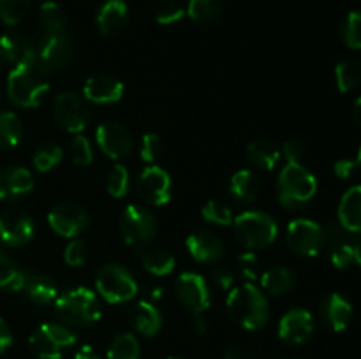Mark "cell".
<instances>
[{"instance_id":"obj_1","label":"cell","mask_w":361,"mask_h":359,"mask_svg":"<svg viewBox=\"0 0 361 359\" xmlns=\"http://www.w3.org/2000/svg\"><path fill=\"white\" fill-rule=\"evenodd\" d=\"M48 90V73L39 60V53L14 63L7 77V94L18 108H37Z\"/></svg>"},{"instance_id":"obj_2","label":"cell","mask_w":361,"mask_h":359,"mask_svg":"<svg viewBox=\"0 0 361 359\" xmlns=\"http://www.w3.org/2000/svg\"><path fill=\"white\" fill-rule=\"evenodd\" d=\"M226 305H228L229 317L243 329L257 331L267 326L270 320L268 299L252 282L231 289Z\"/></svg>"},{"instance_id":"obj_3","label":"cell","mask_w":361,"mask_h":359,"mask_svg":"<svg viewBox=\"0 0 361 359\" xmlns=\"http://www.w3.org/2000/svg\"><path fill=\"white\" fill-rule=\"evenodd\" d=\"M277 192L282 206L288 210H302L316 196V176L302 164L284 165L279 175Z\"/></svg>"},{"instance_id":"obj_4","label":"cell","mask_w":361,"mask_h":359,"mask_svg":"<svg viewBox=\"0 0 361 359\" xmlns=\"http://www.w3.org/2000/svg\"><path fill=\"white\" fill-rule=\"evenodd\" d=\"M56 313L66 326L87 327L101 319V303L90 289L76 287L56 299Z\"/></svg>"},{"instance_id":"obj_5","label":"cell","mask_w":361,"mask_h":359,"mask_svg":"<svg viewBox=\"0 0 361 359\" xmlns=\"http://www.w3.org/2000/svg\"><path fill=\"white\" fill-rule=\"evenodd\" d=\"M236 239L247 250L264 248L277 238V224L263 211H245L233 220Z\"/></svg>"},{"instance_id":"obj_6","label":"cell","mask_w":361,"mask_h":359,"mask_svg":"<svg viewBox=\"0 0 361 359\" xmlns=\"http://www.w3.org/2000/svg\"><path fill=\"white\" fill-rule=\"evenodd\" d=\"M76 344V334L66 324L48 322L39 326L28 340L32 354L39 359H60L63 348Z\"/></svg>"},{"instance_id":"obj_7","label":"cell","mask_w":361,"mask_h":359,"mask_svg":"<svg viewBox=\"0 0 361 359\" xmlns=\"http://www.w3.org/2000/svg\"><path fill=\"white\" fill-rule=\"evenodd\" d=\"M120 231L127 245L141 250L150 245L157 234V220L147 208L129 204L120 217Z\"/></svg>"},{"instance_id":"obj_8","label":"cell","mask_w":361,"mask_h":359,"mask_svg":"<svg viewBox=\"0 0 361 359\" xmlns=\"http://www.w3.org/2000/svg\"><path fill=\"white\" fill-rule=\"evenodd\" d=\"M95 285L108 303H126L137 294V284L130 271L115 263L104 264L99 270Z\"/></svg>"},{"instance_id":"obj_9","label":"cell","mask_w":361,"mask_h":359,"mask_svg":"<svg viewBox=\"0 0 361 359\" xmlns=\"http://www.w3.org/2000/svg\"><path fill=\"white\" fill-rule=\"evenodd\" d=\"M88 106L74 92H62L53 101V118L67 132L78 134L88 123Z\"/></svg>"},{"instance_id":"obj_10","label":"cell","mask_w":361,"mask_h":359,"mask_svg":"<svg viewBox=\"0 0 361 359\" xmlns=\"http://www.w3.org/2000/svg\"><path fill=\"white\" fill-rule=\"evenodd\" d=\"M288 245L303 257H314L324 246V229L309 218H296L288 225Z\"/></svg>"},{"instance_id":"obj_11","label":"cell","mask_w":361,"mask_h":359,"mask_svg":"<svg viewBox=\"0 0 361 359\" xmlns=\"http://www.w3.org/2000/svg\"><path fill=\"white\" fill-rule=\"evenodd\" d=\"M136 189L141 199L154 206H164L171 199V178L159 165H147L140 172Z\"/></svg>"},{"instance_id":"obj_12","label":"cell","mask_w":361,"mask_h":359,"mask_svg":"<svg viewBox=\"0 0 361 359\" xmlns=\"http://www.w3.org/2000/svg\"><path fill=\"white\" fill-rule=\"evenodd\" d=\"M48 224L59 236L74 238L87 229L88 215L80 204L60 203L49 211Z\"/></svg>"},{"instance_id":"obj_13","label":"cell","mask_w":361,"mask_h":359,"mask_svg":"<svg viewBox=\"0 0 361 359\" xmlns=\"http://www.w3.org/2000/svg\"><path fill=\"white\" fill-rule=\"evenodd\" d=\"M175 289L182 305L192 313H203L210 306V291L207 280L201 275L185 271L178 277Z\"/></svg>"},{"instance_id":"obj_14","label":"cell","mask_w":361,"mask_h":359,"mask_svg":"<svg viewBox=\"0 0 361 359\" xmlns=\"http://www.w3.org/2000/svg\"><path fill=\"white\" fill-rule=\"evenodd\" d=\"M34 220L20 210H7L0 215V241L7 246H23L34 238Z\"/></svg>"},{"instance_id":"obj_15","label":"cell","mask_w":361,"mask_h":359,"mask_svg":"<svg viewBox=\"0 0 361 359\" xmlns=\"http://www.w3.org/2000/svg\"><path fill=\"white\" fill-rule=\"evenodd\" d=\"M74 55V46L69 35L63 34L56 35H46L44 42L39 48V60H41L42 67L46 73H56V70L63 69L69 65Z\"/></svg>"},{"instance_id":"obj_16","label":"cell","mask_w":361,"mask_h":359,"mask_svg":"<svg viewBox=\"0 0 361 359\" xmlns=\"http://www.w3.org/2000/svg\"><path fill=\"white\" fill-rule=\"evenodd\" d=\"M314 334V317L309 310H289L279 322V338L289 345H302Z\"/></svg>"},{"instance_id":"obj_17","label":"cell","mask_w":361,"mask_h":359,"mask_svg":"<svg viewBox=\"0 0 361 359\" xmlns=\"http://www.w3.org/2000/svg\"><path fill=\"white\" fill-rule=\"evenodd\" d=\"M99 148L104 151V155L111 158H122L133 151V136L123 125L116 122H106L99 125L95 132Z\"/></svg>"},{"instance_id":"obj_18","label":"cell","mask_w":361,"mask_h":359,"mask_svg":"<svg viewBox=\"0 0 361 359\" xmlns=\"http://www.w3.org/2000/svg\"><path fill=\"white\" fill-rule=\"evenodd\" d=\"M324 229V245H328L330 260L338 270H345L353 263L351 232L345 231L341 222H331Z\"/></svg>"},{"instance_id":"obj_19","label":"cell","mask_w":361,"mask_h":359,"mask_svg":"<svg viewBox=\"0 0 361 359\" xmlns=\"http://www.w3.org/2000/svg\"><path fill=\"white\" fill-rule=\"evenodd\" d=\"M34 189V176L28 169L9 165L0 169V199L18 201L27 197Z\"/></svg>"},{"instance_id":"obj_20","label":"cell","mask_w":361,"mask_h":359,"mask_svg":"<svg viewBox=\"0 0 361 359\" xmlns=\"http://www.w3.org/2000/svg\"><path fill=\"white\" fill-rule=\"evenodd\" d=\"M83 95L87 101L95 104H115L122 99L123 84L116 77L108 74H95L87 80L83 87Z\"/></svg>"},{"instance_id":"obj_21","label":"cell","mask_w":361,"mask_h":359,"mask_svg":"<svg viewBox=\"0 0 361 359\" xmlns=\"http://www.w3.org/2000/svg\"><path fill=\"white\" fill-rule=\"evenodd\" d=\"M187 250L197 263H217L224 253V245L210 231H196L187 238Z\"/></svg>"},{"instance_id":"obj_22","label":"cell","mask_w":361,"mask_h":359,"mask_svg":"<svg viewBox=\"0 0 361 359\" xmlns=\"http://www.w3.org/2000/svg\"><path fill=\"white\" fill-rule=\"evenodd\" d=\"M321 317L331 331H344L353 319V306L344 296L331 292L321 305Z\"/></svg>"},{"instance_id":"obj_23","label":"cell","mask_w":361,"mask_h":359,"mask_svg":"<svg viewBox=\"0 0 361 359\" xmlns=\"http://www.w3.org/2000/svg\"><path fill=\"white\" fill-rule=\"evenodd\" d=\"M129 20V7L123 0H106L97 13V27L102 35H116Z\"/></svg>"},{"instance_id":"obj_24","label":"cell","mask_w":361,"mask_h":359,"mask_svg":"<svg viewBox=\"0 0 361 359\" xmlns=\"http://www.w3.org/2000/svg\"><path fill=\"white\" fill-rule=\"evenodd\" d=\"M130 324L143 336H155L162 327V315L152 301H137L130 310Z\"/></svg>"},{"instance_id":"obj_25","label":"cell","mask_w":361,"mask_h":359,"mask_svg":"<svg viewBox=\"0 0 361 359\" xmlns=\"http://www.w3.org/2000/svg\"><path fill=\"white\" fill-rule=\"evenodd\" d=\"M25 292L35 305H49L59 294V285L49 275L25 271Z\"/></svg>"},{"instance_id":"obj_26","label":"cell","mask_w":361,"mask_h":359,"mask_svg":"<svg viewBox=\"0 0 361 359\" xmlns=\"http://www.w3.org/2000/svg\"><path fill=\"white\" fill-rule=\"evenodd\" d=\"M338 222L351 234L361 232V185L351 187L341 199Z\"/></svg>"},{"instance_id":"obj_27","label":"cell","mask_w":361,"mask_h":359,"mask_svg":"<svg viewBox=\"0 0 361 359\" xmlns=\"http://www.w3.org/2000/svg\"><path fill=\"white\" fill-rule=\"evenodd\" d=\"M261 190V183L257 176L249 169L235 172L229 182V192L238 203H252L257 199Z\"/></svg>"},{"instance_id":"obj_28","label":"cell","mask_w":361,"mask_h":359,"mask_svg":"<svg viewBox=\"0 0 361 359\" xmlns=\"http://www.w3.org/2000/svg\"><path fill=\"white\" fill-rule=\"evenodd\" d=\"M247 158L254 168L261 169V171H271L281 160V151L271 141L257 139L247 148Z\"/></svg>"},{"instance_id":"obj_29","label":"cell","mask_w":361,"mask_h":359,"mask_svg":"<svg viewBox=\"0 0 361 359\" xmlns=\"http://www.w3.org/2000/svg\"><path fill=\"white\" fill-rule=\"evenodd\" d=\"M261 287L271 296L288 294L295 287V275L286 266H274L261 275Z\"/></svg>"},{"instance_id":"obj_30","label":"cell","mask_w":361,"mask_h":359,"mask_svg":"<svg viewBox=\"0 0 361 359\" xmlns=\"http://www.w3.org/2000/svg\"><path fill=\"white\" fill-rule=\"evenodd\" d=\"M25 285V271H21L6 253L0 250V291L20 292Z\"/></svg>"},{"instance_id":"obj_31","label":"cell","mask_w":361,"mask_h":359,"mask_svg":"<svg viewBox=\"0 0 361 359\" xmlns=\"http://www.w3.org/2000/svg\"><path fill=\"white\" fill-rule=\"evenodd\" d=\"M141 263H143L145 270L148 273L155 275V277H164V275H169L175 270V257L168 250H147L141 256Z\"/></svg>"},{"instance_id":"obj_32","label":"cell","mask_w":361,"mask_h":359,"mask_svg":"<svg viewBox=\"0 0 361 359\" xmlns=\"http://www.w3.org/2000/svg\"><path fill=\"white\" fill-rule=\"evenodd\" d=\"M23 136L21 120L14 113L0 111V150H9L20 143Z\"/></svg>"},{"instance_id":"obj_33","label":"cell","mask_w":361,"mask_h":359,"mask_svg":"<svg viewBox=\"0 0 361 359\" xmlns=\"http://www.w3.org/2000/svg\"><path fill=\"white\" fill-rule=\"evenodd\" d=\"M335 81L342 94L355 90L361 81V63L355 58L342 60L335 69Z\"/></svg>"},{"instance_id":"obj_34","label":"cell","mask_w":361,"mask_h":359,"mask_svg":"<svg viewBox=\"0 0 361 359\" xmlns=\"http://www.w3.org/2000/svg\"><path fill=\"white\" fill-rule=\"evenodd\" d=\"M39 16H41L42 28H44L46 35H56L63 34L66 30V14H63L62 7L56 2H44L39 11Z\"/></svg>"},{"instance_id":"obj_35","label":"cell","mask_w":361,"mask_h":359,"mask_svg":"<svg viewBox=\"0 0 361 359\" xmlns=\"http://www.w3.org/2000/svg\"><path fill=\"white\" fill-rule=\"evenodd\" d=\"M222 6L224 0H189L185 13L196 23H208L221 14Z\"/></svg>"},{"instance_id":"obj_36","label":"cell","mask_w":361,"mask_h":359,"mask_svg":"<svg viewBox=\"0 0 361 359\" xmlns=\"http://www.w3.org/2000/svg\"><path fill=\"white\" fill-rule=\"evenodd\" d=\"M106 355L108 359H140V341L130 333L118 334L113 338Z\"/></svg>"},{"instance_id":"obj_37","label":"cell","mask_w":361,"mask_h":359,"mask_svg":"<svg viewBox=\"0 0 361 359\" xmlns=\"http://www.w3.org/2000/svg\"><path fill=\"white\" fill-rule=\"evenodd\" d=\"M62 157L63 151L59 144L44 143L35 150L32 162H34V168L37 169L39 172H48L62 162Z\"/></svg>"},{"instance_id":"obj_38","label":"cell","mask_w":361,"mask_h":359,"mask_svg":"<svg viewBox=\"0 0 361 359\" xmlns=\"http://www.w3.org/2000/svg\"><path fill=\"white\" fill-rule=\"evenodd\" d=\"M342 41L348 48L361 49V13L351 11L341 25Z\"/></svg>"},{"instance_id":"obj_39","label":"cell","mask_w":361,"mask_h":359,"mask_svg":"<svg viewBox=\"0 0 361 359\" xmlns=\"http://www.w3.org/2000/svg\"><path fill=\"white\" fill-rule=\"evenodd\" d=\"M201 215L207 222L214 225H229L233 224V213L229 210V206L222 201L212 199L201 208Z\"/></svg>"},{"instance_id":"obj_40","label":"cell","mask_w":361,"mask_h":359,"mask_svg":"<svg viewBox=\"0 0 361 359\" xmlns=\"http://www.w3.org/2000/svg\"><path fill=\"white\" fill-rule=\"evenodd\" d=\"M30 0H0V20L6 25H18L28 13Z\"/></svg>"},{"instance_id":"obj_41","label":"cell","mask_w":361,"mask_h":359,"mask_svg":"<svg viewBox=\"0 0 361 359\" xmlns=\"http://www.w3.org/2000/svg\"><path fill=\"white\" fill-rule=\"evenodd\" d=\"M106 189L113 197H123L129 189V171L122 164L113 165L111 171L108 172L106 180Z\"/></svg>"},{"instance_id":"obj_42","label":"cell","mask_w":361,"mask_h":359,"mask_svg":"<svg viewBox=\"0 0 361 359\" xmlns=\"http://www.w3.org/2000/svg\"><path fill=\"white\" fill-rule=\"evenodd\" d=\"M69 155L71 160L78 165H90L94 160V151H92L90 141L85 136H74L69 144Z\"/></svg>"},{"instance_id":"obj_43","label":"cell","mask_w":361,"mask_h":359,"mask_svg":"<svg viewBox=\"0 0 361 359\" xmlns=\"http://www.w3.org/2000/svg\"><path fill=\"white\" fill-rule=\"evenodd\" d=\"M183 14H185V11H183V7L178 2L166 0V2L159 4L154 13V18L159 25H173L178 23L183 18Z\"/></svg>"},{"instance_id":"obj_44","label":"cell","mask_w":361,"mask_h":359,"mask_svg":"<svg viewBox=\"0 0 361 359\" xmlns=\"http://www.w3.org/2000/svg\"><path fill=\"white\" fill-rule=\"evenodd\" d=\"M162 139L157 134H145L141 139V158L148 164H154L159 157L162 155Z\"/></svg>"},{"instance_id":"obj_45","label":"cell","mask_w":361,"mask_h":359,"mask_svg":"<svg viewBox=\"0 0 361 359\" xmlns=\"http://www.w3.org/2000/svg\"><path fill=\"white\" fill-rule=\"evenodd\" d=\"M238 270L247 280H256L259 277V270H261V264H259V257L249 250V252H243L242 256L238 257Z\"/></svg>"},{"instance_id":"obj_46","label":"cell","mask_w":361,"mask_h":359,"mask_svg":"<svg viewBox=\"0 0 361 359\" xmlns=\"http://www.w3.org/2000/svg\"><path fill=\"white\" fill-rule=\"evenodd\" d=\"M63 259H66V263L73 267L83 266L85 260H87V245H85L81 239H74V241H71L69 245L66 246Z\"/></svg>"},{"instance_id":"obj_47","label":"cell","mask_w":361,"mask_h":359,"mask_svg":"<svg viewBox=\"0 0 361 359\" xmlns=\"http://www.w3.org/2000/svg\"><path fill=\"white\" fill-rule=\"evenodd\" d=\"M18 62V48L13 34L0 37V69L7 65H14Z\"/></svg>"},{"instance_id":"obj_48","label":"cell","mask_w":361,"mask_h":359,"mask_svg":"<svg viewBox=\"0 0 361 359\" xmlns=\"http://www.w3.org/2000/svg\"><path fill=\"white\" fill-rule=\"evenodd\" d=\"M281 153L284 155L288 164H302L303 157H305V146L300 141L289 139L282 144Z\"/></svg>"},{"instance_id":"obj_49","label":"cell","mask_w":361,"mask_h":359,"mask_svg":"<svg viewBox=\"0 0 361 359\" xmlns=\"http://www.w3.org/2000/svg\"><path fill=\"white\" fill-rule=\"evenodd\" d=\"M212 278L217 284V287L224 289V291H231V285L235 284V277H233L231 270L226 266L215 267L214 273H212Z\"/></svg>"},{"instance_id":"obj_50","label":"cell","mask_w":361,"mask_h":359,"mask_svg":"<svg viewBox=\"0 0 361 359\" xmlns=\"http://www.w3.org/2000/svg\"><path fill=\"white\" fill-rule=\"evenodd\" d=\"M358 169V164H356V158L351 160V158H342V160H337L334 165V171L337 175V178L341 180H348L351 178L353 172Z\"/></svg>"},{"instance_id":"obj_51","label":"cell","mask_w":361,"mask_h":359,"mask_svg":"<svg viewBox=\"0 0 361 359\" xmlns=\"http://www.w3.org/2000/svg\"><path fill=\"white\" fill-rule=\"evenodd\" d=\"M11 345H13V333H11L9 324L0 317V354H4Z\"/></svg>"},{"instance_id":"obj_52","label":"cell","mask_w":361,"mask_h":359,"mask_svg":"<svg viewBox=\"0 0 361 359\" xmlns=\"http://www.w3.org/2000/svg\"><path fill=\"white\" fill-rule=\"evenodd\" d=\"M74 359H101V355H99V352L92 345H81Z\"/></svg>"},{"instance_id":"obj_53","label":"cell","mask_w":361,"mask_h":359,"mask_svg":"<svg viewBox=\"0 0 361 359\" xmlns=\"http://www.w3.org/2000/svg\"><path fill=\"white\" fill-rule=\"evenodd\" d=\"M353 241V260L361 267V232L351 236Z\"/></svg>"},{"instance_id":"obj_54","label":"cell","mask_w":361,"mask_h":359,"mask_svg":"<svg viewBox=\"0 0 361 359\" xmlns=\"http://www.w3.org/2000/svg\"><path fill=\"white\" fill-rule=\"evenodd\" d=\"M222 359H250V355H249V352H245L243 348L233 347L226 352L224 358Z\"/></svg>"},{"instance_id":"obj_55","label":"cell","mask_w":361,"mask_h":359,"mask_svg":"<svg viewBox=\"0 0 361 359\" xmlns=\"http://www.w3.org/2000/svg\"><path fill=\"white\" fill-rule=\"evenodd\" d=\"M192 326L197 333H204L207 331V322L203 319V313H192Z\"/></svg>"},{"instance_id":"obj_56","label":"cell","mask_w":361,"mask_h":359,"mask_svg":"<svg viewBox=\"0 0 361 359\" xmlns=\"http://www.w3.org/2000/svg\"><path fill=\"white\" fill-rule=\"evenodd\" d=\"M353 116H355V122L356 125L361 129V97L356 99L355 102V108H353Z\"/></svg>"},{"instance_id":"obj_57","label":"cell","mask_w":361,"mask_h":359,"mask_svg":"<svg viewBox=\"0 0 361 359\" xmlns=\"http://www.w3.org/2000/svg\"><path fill=\"white\" fill-rule=\"evenodd\" d=\"M356 164H358V168L361 169V146H360V151H358V157H356Z\"/></svg>"},{"instance_id":"obj_58","label":"cell","mask_w":361,"mask_h":359,"mask_svg":"<svg viewBox=\"0 0 361 359\" xmlns=\"http://www.w3.org/2000/svg\"><path fill=\"white\" fill-rule=\"evenodd\" d=\"M168 359H183V358H178V355H171V358H168Z\"/></svg>"},{"instance_id":"obj_59","label":"cell","mask_w":361,"mask_h":359,"mask_svg":"<svg viewBox=\"0 0 361 359\" xmlns=\"http://www.w3.org/2000/svg\"><path fill=\"white\" fill-rule=\"evenodd\" d=\"M0 250H2V248H0Z\"/></svg>"}]
</instances>
